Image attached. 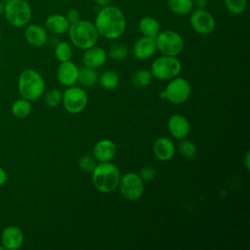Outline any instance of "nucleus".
I'll return each instance as SVG.
<instances>
[{
  "label": "nucleus",
  "instance_id": "obj_35",
  "mask_svg": "<svg viewBox=\"0 0 250 250\" xmlns=\"http://www.w3.org/2000/svg\"><path fill=\"white\" fill-rule=\"evenodd\" d=\"M192 1L194 6L198 9H204L209 3V0H192Z\"/></svg>",
  "mask_w": 250,
  "mask_h": 250
},
{
  "label": "nucleus",
  "instance_id": "obj_17",
  "mask_svg": "<svg viewBox=\"0 0 250 250\" xmlns=\"http://www.w3.org/2000/svg\"><path fill=\"white\" fill-rule=\"evenodd\" d=\"M156 51L154 38L143 36L134 44L133 53L138 60H147L153 56Z\"/></svg>",
  "mask_w": 250,
  "mask_h": 250
},
{
  "label": "nucleus",
  "instance_id": "obj_15",
  "mask_svg": "<svg viewBox=\"0 0 250 250\" xmlns=\"http://www.w3.org/2000/svg\"><path fill=\"white\" fill-rule=\"evenodd\" d=\"M116 154V145L109 139H103L96 143L93 148V155L99 162H108Z\"/></svg>",
  "mask_w": 250,
  "mask_h": 250
},
{
  "label": "nucleus",
  "instance_id": "obj_4",
  "mask_svg": "<svg viewBox=\"0 0 250 250\" xmlns=\"http://www.w3.org/2000/svg\"><path fill=\"white\" fill-rule=\"evenodd\" d=\"M18 89L21 98L28 101H35L44 94L45 82L38 71L32 68H26L19 76Z\"/></svg>",
  "mask_w": 250,
  "mask_h": 250
},
{
  "label": "nucleus",
  "instance_id": "obj_31",
  "mask_svg": "<svg viewBox=\"0 0 250 250\" xmlns=\"http://www.w3.org/2000/svg\"><path fill=\"white\" fill-rule=\"evenodd\" d=\"M225 6L230 14L240 15L246 10L247 0H225Z\"/></svg>",
  "mask_w": 250,
  "mask_h": 250
},
{
  "label": "nucleus",
  "instance_id": "obj_32",
  "mask_svg": "<svg viewBox=\"0 0 250 250\" xmlns=\"http://www.w3.org/2000/svg\"><path fill=\"white\" fill-rule=\"evenodd\" d=\"M97 165V160L91 155H83L78 160L79 168L86 173H92Z\"/></svg>",
  "mask_w": 250,
  "mask_h": 250
},
{
  "label": "nucleus",
  "instance_id": "obj_41",
  "mask_svg": "<svg viewBox=\"0 0 250 250\" xmlns=\"http://www.w3.org/2000/svg\"><path fill=\"white\" fill-rule=\"evenodd\" d=\"M1 37H2V34H1V31H0V41H1Z\"/></svg>",
  "mask_w": 250,
  "mask_h": 250
},
{
  "label": "nucleus",
  "instance_id": "obj_1",
  "mask_svg": "<svg viewBox=\"0 0 250 250\" xmlns=\"http://www.w3.org/2000/svg\"><path fill=\"white\" fill-rule=\"evenodd\" d=\"M99 35L114 40L123 35L126 29V18L116 6L106 5L98 12L94 22Z\"/></svg>",
  "mask_w": 250,
  "mask_h": 250
},
{
  "label": "nucleus",
  "instance_id": "obj_30",
  "mask_svg": "<svg viewBox=\"0 0 250 250\" xmlns=\"http://www.w3.org/2000/svg\"><path fill=\"white\" fill-rule=\"evenodd\" d=\"M62 93L59 89H50L44 95V102L50 107L58 106L62 103Z\"/></svg>",
  "mask_w": 250,
  "mask_h": 250
},
{
  "label": "nucleus",
  "instance_id": "obj_33",
  "mask_svg": "<svg viewBox=\"0 0 250 250\" xmlns=\"http://www.w3.org/2000/svg\"><path fill=\"white\" fill-rule=\"evenodd\" d=\"M139 176L143 182H151L156 176V170L151 165H146L141 169Z\"/></svg>",
  "mask_w": 250,
  "mask_h": 250
},
{
  "label": "nucleus",
  "instance_id": "obj_26",
  "mask_svg": "<svg viewBox=\"0 0 250 250\" xmlns=\"http://www.w3.org/2000/svg\"><path fill=\"white\" fill-rule=\"evenodd\" d=\"M101 86L105 90H113L119 84V76L113 70H105L100 77Z\"/></svg>",
  "mask_w": 250,
  "mask_h": 250
},
{
  "label": "nucleus",
  "instance_id": "obj_27",
  "mask_svg": "<svg viewBox=\"0 0 250 250\" xmlns=\"http://www.w3.org/2000/svg\"><path fill=\"white\" fill-rule=\"evenodd\" d=\"M55 56L60 62L69 61L72 57V50L70 45L64 41L59 42L55 46Z\"/></svg>",
  "mask_w": 250,
  "mask_h": 250
},
{
  "label": "nucleus",
  "instance_id": "obj_18",
  "mask_svg": "<svg viewBox=\"0 0 250 250\" xmlns=\"http://www.w3.org/2000/svg\"><path fill=\"white\" fill-rule=\"evenodd\" d=\"M152 151L158 160L168 161L175 154V145L169 138L161 137L154 142Z\"/></svg>",
  "mask_w": 250,
  "mask_h": 250
},
{
  "label": "nucleus",
  "instance_id": "obj_23",
  "mask_svg": "<svg viewBox=\"0 0 250 250\" xmlns=\"http://www.w3.org/2000/svg\"><path fill=\"white\" fill-rule=\"evenodd\" d=\"M98 81V73L95 68H91L88 66H83L78 71V78L77 82L81 86L84 87H91Z\"/></svg>",
  "mask_w": 250,
  "mask_h": 250
},
{
  "label": "nucleus",
  "instance_id": "obj_16",
  "mask_svg": "<svg viewBox=\"0 0 250 250\" xmlns=\"http://www.w3.org/2000/svg\"><path fill=\"white\" fill-rule=\"evenodd\" d=\"M107 60V53L101 47H91L85 50L82 56V62L85 66L97 68L105 63Z\"/></svg>",
  "mask_w": 250,
  "mask_h": 250
},
{
  "label": "nucleus",
  "instance_id": "obj_5",
  "mask_svg": "<svg viewBox=\"0 0 250 250\" xmlns=\"http://www.w3.org/2000/svg\"><path fill=\"white\" fill-rule=\"evenodd\" d=\"M4 15L8 22L15 27L26 25L31 20V7L25 0H7Z\"/></svg>",
  "mask_w": 250,
  "mask_h": 250
},
{
  "label": "nucleus",
  "instance_id": "obj_3",
  "mask_svg": "<svg viewBox=\"0 0 250 250\" xmlns=\"http://www.w3.org/2000/svg\"><path fill=\"white\" fill-rule=\"evenodd\" d=\"M120 171L112 163L100 162L92 172V181L95 188L104 193L111 192L118 188Z\"/></svg>",
  "mask_w": 250,
  "mask_h": 250
},
{
  "label": "nucleus",
  "instance_id": "obj_14",
  "mask_svg": "<svg viewBox=\"0 0 250 250\" xmlns=\"http://www.w3.org/2000/svg\"><path fill=\"white\" fill-rule=\"evenodd\" d=\"M78 67L70 60L61 62L57 69V78L59 82L63 86H73L77 82Z\"/></svg>",
  "mask_w": 250,
  "mask_h": 250
},
{
  "label": "nucleus",
  "instance_id": "obj_24",
  "mask_svg": "<svg viewBox=\"0 0 250 250\" xmlns=\"http://www.w3.org/2000/svg\"><path fill=\"white\" fill-rule=\"evenodd\" d=\"M11 111H12V114L17 118L22 119L27 117L31 111L30 101L23 98L16 100L12 104Z\"/></svg>",
  "mask_w": 250,
  "mask_h": 250
},
{
  "label": "nucleus",
  "instance_id": "obj_28",
  "mask_svg": "<svg viewBox=\"0 0 250 250\" xmlns=\"http://www.w3.org/2000/svg\"><path fill=\"white\" fill-rule=\"evenodd\" d=\"M128 54H129V49L127 45L123 43H115L109 48L107 56H109V58H111L112 60L121 61V60H124L128 56Z\"/></svg>",
  "mask_w": 250,
  "mask_h": 250
},
{
  "label": "nucleus",
  "instance_id": "obj_36",
  "mask_svg": "<svg viewBox=\"0 0 250 250\" xmlns=\"http://www.w3.org/2000/svg\"><path fill=\"white\" fill-rule=\"evenodd\" d=\"M8 180V175L6 173V171L0 167V187H2Z\"/></svg>",
  "mask_w": 250,
  "mask_h": 250
},
{
  "label": "nucleus",
  "instance_id": "obj_12",
  "mask_svg": "<svg viewBox=\"0 0 250 250\" xmlns=\"http://www.w3.org/2000/svg\"><path fill=\"white\" fill-rule=\"evenodd\" d=\"M168 130L171 136L177 140L186 139L190 132V124L188 118L182 114H174L168 119Z\"/></svg>",
  "mask_w": 250,
  "mask_h": 250
},
{
  "label": "nucleus",
  "instance_id": "obj_39",
  "mask_svg": "<svg viewBox=\"0 0 250 250\" xmlns=\"http://www.w3.org/2000/svg\"><path fill=\"white\" fill-rule=\"evenodd\" d=\"M4 7H5V4L0 1V15L4 14Z\"/></svg>",
  "mask_w": 250,
  "mask_h": 250
},
{
  "label": "nucleus",
  "instance_id": "obj_9",
  "mask_svg": "<svg viewBox=\"0 0 250 250\" xmlns=\"http://www.w3.org/2000/svg\"><path fill=\"white\" fill-rule=\"evenodd\" d=\"M62 102L67 112L76 114L83 111L86 107L88 104V96L84 89L76 86H69L62 93Z\"/></svg>",
  "mask_w": 250,
  "mask_h": 250
},
{
  "label": "nucleus",
  "instance_id": "obj_11",
  "mask_svg": "<svg viewBox=\"0 0 250 250\" xmlns=\"http://www.w3.org/2000/svg\"><path fill=\"white\" fill-rule=\"evenodd\" d=\"M189 24L193 31L200 35H207L214 31L216 21L208 11L204 9H195L190 12Z\"/></svg>",
  "mask_w": 250,
  "mask_h": 250
},
{
  "label": "nucleus",
  "instance_id": "obj_34",
  "mask_svg": "<svg viewBox=\"0 0 250 250\" xmlns=\"http://www.w3.org/2000/svg\"><path fill=\"white\" fill-rule=\"evenodd\" d=\"M65 18L67 19L69 23H73V22H75V21L80 20V13H79V11L77 9L72 8V9H69L67 11Z\"/></svg>",
  "mask_w": 250,
  "mask_h": 250
},
{
  "label": "nucleus",
  "instance_id": "obj_38",
  "mask_svg": "<svg viewBox=\"0 0 250 250\" xmlns=\"http://www.w3.org/2000/svg\"><path fill=\"white\" fill-rule=\"evenodd\" d=\"M244 162H245V166L246 169H249V152L247 151L245 154V158H244Z\"/></svg>",
  "mask_w": 250,
  "mask_h": 250
},
{
  "label": "nucleus",
  "instance_id": "obj_6",
  "mask_svg": "<svg viewBox=\"0 0 250 250\" xmlns=\"http://www.w3.org/2000/svg\"><path fill=\"white\" fill-rule=\"evenodd\" d=\"M182 70V63L176 57L161 56L155 59L150 67L152 77L158 80H170L177 77Z\"/></svg>",
  "mask_w": 250,
  "mask_h": 250
},
{
  "label": "nucleus",
  "instance_id": "obj_10",
  "mask_svg": "<svg viewBox=\"0 0 250 250\" xmlns=\"http://www.w3.org/2000/svg\"><path fill=\"white\" fill-rule=\"evenodd\" d=\"M118 188L124 198L134 201L143 195L144 182L138 174L127 173L120 177Z\"/></svg>",
  "mask_w": 250,
  "mask_h": 250
},
{
  "label": "nucleus",
  "instance_id": "obj_2",
  "mask_svg": "<svg viewBox=\"0 0 250 250\" xmlns=\"http://www.w3.org/2000/svg\"><path fill=\"white\" fill-rule=\"evenodd\" d=\"M67 32L71 43L81 50L95 46L100 36L94 22L86 20H79L70 23Z\"/></svg>",
  "mask_w": 250,
  "mask_h": 250
},
{
  "label": "nucleus",
  "instance_id": "obj_21",
  "mask_svg": "<svg viewBox=\"0 0 250 250\" xmlns=\"http://www.w3.org/2000/svg\"><path fill=\"white\" fill-rule=\"evenodd\" d=\"M139 29L144 36L155 38L160 32V24L156 19L147 16L140 21Z\"/></svg>",
  "mask_w": 250,
  "mask_h": 250
},
{
  "label": "nucleus",
  "instance_id": "obj_13",
  "mask_svg": "<svg viewBox=\"0 0 250 250\" xmlns=\"http://www.w3.org/2000/svg\"><path fill=\"white\" fill-rule=\"evenodd\" d=\"M23 243V233L17 226L6 227L1 233V244L4 249L16 250Z\"/></svg>",
  "mask_w": 250,
  "mask_h": 250
},
{
  "label": "nucleus",
  "instance_id": "obj_19",
  "mask_svg": "<svg viewBox=\"0 0 250 250\" xmlns=\"http://www.w3.org/2000/svg\"><path fill=\"white\" fill-rule=\"evenodd\" d=\"M24 38L26 42L34 47H42L47 43V30L39 24H29L24 30Z\"/></svg>",
  "mask_w": 250,
  "mask_h": 250
},
{
  "label": "nucleus",
  "instance_id": "obj_37",
  "mask_svg": "<svg viewBox=\"0 0 250 250\" xmlns=\"http://www.w3.org/2000/svg\"><path fill=\"white\" fill-rule=\"evenodd\" d=\"M94 2H95L97 5L101 6V7H104V6H106V5H109V3L111 2V0H94Z\"/></svg>",
  "mask_w": 250,
  "mask_h": 250
},
{
  "label": "nucleus",
  "instance_id": "obj_8",
  "mask_svg": "<svg viewBox=\"0 0 250 250\" xmlns=\"http://www.w3.org/2000/svg\"><path fill=\"white\" fill-rule=\"evenodd\" d=\"M191 94L189 82L183 77L172 78L165 90L160 93L162 99L168 100L171 104H181L187 102Z\"/></svg>",
  "mask_w": 250,
  "mask_h": 250
},
{
  "label": "nucleus",
  "instance_id": "obj_25",
  "mask_svg": "<svg viewBox=\"0 0 250 250\" xmlns=\"http://www.w3.org/2000/svg\"><path fill=\"white\" fill-rule=\"evenodd\" d=\"M151 79L152 75L150 71H148L147 69H138L133 73L131 77V82L136 88H144L151 82Z\"/></svg>",
  "mask_w": 250,
  "mask_h": 250
},
{
  "label": "nucleus",
  "instance_id": "obj_22",
  "mask_svg": "<svg viewBox=\"0 0 250 250\" xmlns=\"http://www.w3.org/2000/svg\"><path fill=\"white\" fill-rule=\"evenodd\" d=\"M167 7L175 15L186 16L190 14L194 4L192 0H167Z\"/></svg>",
  "mask_w": 250,
  "mask_h": 250
},
{
  "label": "nucleus",
  "instance_id": "obj_7",
  "mask_svg": "<svg viewBox=\"0 0 250 250\" xmlns=\"http://www.w3.org/2000/svg\"><path fill=\"white\" fill-rule=\"evenodd\" d=\"M156 50L163 56H178L184 49L182 36L174 30H164L159 32L154 38Z\"/></svg>",
  "mask_w": 250,
  "mask_h": 250
},
{
  "label": "nucleus",
  "instance_id": "obj_20",
  "mask_svg": "<svg viewBox=\"0 0 250 250\" xmlns=\"http://www.w3.org/2000/svg\"><path fill=\"white\" fill-rule=\"evenodd\" d=\"M69 21L61 14H54L49 16L45 21V29L53 34H63L67 32Z\"/></svg>",
  "mask_w": 250,
  "mask_h": 250
},
{
  "label": "nucleus",
  "instance_id": "obj_40",
  "mask_svg": "<svg viewBox=\"0 0 250 250\" xmlns=\"http://www.w3.org/2000/svg\"><path fill=\"white\" fill-rule=\"evenodd\" d=\"M3 249H4V247L1 245V246H0V250H3Z\"/></svg>",
  "mask_w": 250,
  "mask_h": 250
},
{
  "label": "nucleus",
  "instance_id": "obj_29",
  "mask_svg": "<svg viewBox=\"0 0 250 250\" xmlns=\"http://www.w3.org/2000/svg\"><path fill=\"white\" fill-rule=\"evenodd\" d=\"M179 151L180 153L185 157V158H192L195 156L196 152H197V148L194 143H192L191 141L188 140H185L183 139L180 143H179Z\"/></svg>",
  "mask_w": 250,
  "mask_h": 250
}]
</instances>
